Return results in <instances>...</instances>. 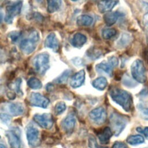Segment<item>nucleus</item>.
<instances>
[{
  "instance_id": "1",
  "label": "nucleus",
  "mask_w": 148,
  "mask_h": 148,
  "mask_svg": "<svg viewBox=\"0 0 148 148\" xmlns=\"http://www.w3.org/2000/svg\"><path fill=\"white\" fill-rule=\"evenodd\" d=\"M110 96L113 101L121 106L126 112L130 111L132 105V98L128 92L114 88L110 91Z\"/></svg>"
},
{
  "instance_id": "2",
  "label": "nucleus",
  "mask_w": 148,
  "mask_h": 148,
  "mask_svg": "<svg viewBox=\"0 0 148 148\" xmlns=\"http://www.w3.org/2000/svg\"><path fill=\"white\" fill-rule=\"evenodd\" d=\"M39 34L36 30H32L28 36L24 38L20 42L21 50L25 54H29L36 49L39 41Z\"/></svg>"
},
{
  "instance_id": "3",
  "label": "nucleus",
  "mask_w": 148,
  "mask_h": 148,
  "mask_svg": "<svg viewBox=\"0 0 148 148\" xmlns=\"http://www.w3.org/2000/svg\"><path fill=\"white\" fill-rule=\"evenodd\" d=\"M131 72L133 78L140 83H144L147 80L146 70L143 61L135 60L131 66Z\"/></svg>"
},
{
  "instance_id": "4",
  "label": "nucleus",
  "mask_w": 148,
  "mask_h": 148,
  "mask_svg": "<svg viewBox=\"0 0 148 148\" xmlns=\"http://www.w3.org/2000/svg\"><path fill=\"white\" fill-rule=\"evenodd\" d=\"M35 70L39 74L43 75L49 69V55L46 53H42L36 55L32 60Z\"/></svg>"
},
{
  "instance_id": "5",
  "label": "nucleus",
  "mask_w": 148,
  "mask_h": 148,
  "mask_svg": "<svg viewBox=\"0 0 148 148\" xmlns=\"http://www.w3.org/2000/svg\"><path fill=\"white\" fill-rule=\"evenodd\" d=\"M127 123V117L117 112H113L110 116V124L115 136L120 135L124 129Z\"/></svg>"
},
{
  "instance_id": "6",
  "label": "nucleus",
  "mask_w": 148,
  "mask_h": 148,
  "mask_svg": "<svg viewBox=\"0 0 148 148\" xmlns=\"http://www.w3.org/2000/svg\"><path fill=\"white\" fill-rule=\"evenodd\" d=\"M22 1H17L9 3L6 8L5 21L8 24H11L14 18L21 12L22 8Z\"/></svg>"
},
{
  "instance_id": "7",
  "label": "nucleus",
  "mask_w": 148,
  "mask_h": 148,
  "mask_svg": "<svg viewBox=\"0 0 148 148\" xmlns=\"http://www.w3.org/2000/svg\"><path fill=\"white\" fill-rule=\"evenodd\" d=\"M119 60L117 57L114 56L110 57L107 61H102L96 66L97 71L103 72L108 75L111 76L112 73V69L117 66Z\"/></svg>"
},
{
  "instance_id": "8",
  "label": "nucleus",
  "mask_w": 148,
  "mask_h": 148,
  "mask_svg": "<svg viewBox=\"0 0 148 148\" xmlns=\"http://www.w3.org/2000/svg\"><path fill=\"white\" fill-rule=\"evenodd\" d=\"M107 117V113L103 107H98L89 113L90 119L95 124L101 125L105 123Z\"/></svg>"
},
{
  "instance_id": "9",
  "label": "nucleus",
  "mask_w": 148,
  "mask_h": 148,
  "mask_svg": "<svg viewBox=\"0 0 148 148\" xmlns=\"http://www.w3.org/2000/svg\"><path fill=\"white\" fill-rule=\"evenodd\" d=\"M34 120L40 127L46 130L50 129L54 123L53 116L50 113L36 114L34 116Z\"/></svg>"
},
{
  "instance_id": "10",
  "label": "nucleus",
  "mask_w": 148,
  "mask_h": 148,
  "mask_svg": "<svg viewBox=\"0 0 148 148\" xmlns=\"http://www.w3.org/2000/svg\"><path fill=\"white\" fill-rule=\"evenodd\" d=\"M27 138L28 143L32 147L38 146L40 144L39 130L33 125H28L26 130Z\"/></svg>"
},
{
  "instance_id": "11",
  "label": "nucleus",
  "mask_w": 148,
  "mask_h": 148,
  "mask_svg": "<svg viewBox=\"0 0 148 148\" xmlns=\"http://www.w3.org/2000/svg\"><path fill=\"white\" fill-rule=\"evenodd\" d=\"M50 102L49 99L38 92H32L29 97V103L31 105L42 108H46Z\"/></svg>"
},
{
  "instance_id": "12",
  "label": "nucleus",
  "mask_w": 148,
  "mask_h": 148,
  "mask_svg": "<svg viewBox=\"0 0 148 148\" xmlns=\"http://www.w3.org/2000/svg\"><path fill=\"white\" fill-rule=\"evenodd\" d=\"M11 148H21L20 134L16 130H10L6 132Z\"/></svg>"
},
{
  "instance_id": "13",
  "label": "nucleus",
  "mask_w": 148,
  "mask_h": 148,
  "mask_svg": "<svg viewBox=\"0 0 148 148\" xmlns=\"http://www.w3.org/2000/svg\"><path fill=\"white\" fill-rule=\"evenodd\" d=\"M5 109L10 115L17 116L22 114L24 113V107L21 103L13 102L8 103L5 106Z\"/></svg>"
},
{
  "instance_id": "14",
  "label": "nucleus",
  "mask_w": 148,
  "mask_h": 148,
  "mask_svg": "<svg viewBox=\"0 0 148 148\" xmlns=\"http://www.w3.org/2000/svg\"><path fill=\"white\" fill-rule=\"evenodd\" d=\"M119 2V0H101L98 3V8L101 13L109 12Z\"/></svg>"
},
{
  "instance_id": "15",
  "label": "nucleus",
  "mask_w": 148,
  "mask_h": 148,
  "mask_svg": "<svg viewBox=\"0 0 148 148\" xmlns=\"http://www.w3.org/2000/svg\"><path fill=\"white\" fill-rule=\"evenodd\" d=\"M84 80L85 72L84 70H80L72 77L70 82V85L74 88H77L83 84Z\"/></svg>"
},
{
  "instance_id": "16",
  "label": "nucleus",
  "mask_w": 148,
  "mask_h": 148,
  "mask_svg": "<svg viewBox=\"0 0 148 148\" xmlns=\"http://www.w3.org/2000/svg\"><path fill=\"white\" fill-rule=\"evenodd\" d=\"M45 46L54 51H58L59 49V42L54 33L51 32L47 36L45 40Z\"/></svg>"
},
{
  "instance_id": "17",
  "label": "nucleus",
  "mask_w": 148,
  "mask_h": 148,
  "mask_svg": "<svg viewBox=\"0 0 148 148\" xmlns=\"http://www.w3.org/2000/svg\"><path fill=\"white\" fill-rule=\"evenodd\" d=\"M76 124V118L74 114H69L62 121V128L67 132H71Z\"/></svg>"
},
{
  "instance_id": "18",
  "label": "nucleus",
  "mask_w": 148,
  "mask_h": 148,
  "mask_svg": "<svg viewBox=\"0 0 148 148\" xmlns=\"http://www.w3.org/2000/svg\"><path fill=\"white\" fill-rule=\"evenodd\" d=\"M112 131L108 127H106L102 129L97 134L98 138L100 142L102 144H107L109 142V139L112 137Z\"/></svg>"
},
{
  "instance_id": "19",
  "label": "nucleus",
  "mask_w": 148,
  "mask_h": 148,
  "mask_svg": "<svg viewBox=\"0 0 148 148\" xmlns=\"http://www.w3.org/2000/svg\"><path fill=\"white\" fill-rule=\"evenodd\" d=\"M86 41L87 38L84 35L81 33H76L73 36L72 45L75 47L80 48L86 43Z\"/></svg>"
},
{
  "instance_id": "20",
  "label": "nucleus",
  "mask_w": 148,
  "mask_h": 148,
  "mask_svg": "<svg viewBox=\"0 0 148 148\" xmlns=\"http://www.w3.org/2000/svg\"><path fill=\"white\" fill-rule=\"evenodd\" d=\"M119 13L116 12H108L104 14L103 20L108 26H111L116 23L119 17Z\"/></svg>"
},
{
  "instance_id": "21",
  "label": "nucleus",
  "mask_w": 148,
  "mask_h": 148,
  "mask_svg": "<svg viewBox=\"0 0 148 148\" xmlns=\"http://www.w3.org/2000/svg\"><path fill=\"white\" fill-rule=\"evenodd\" d=\"M47 11L50 13H54L58 11L62 5V0H47Z\"/></svg>"
},
{
  "instance_id": "22",
  "label": "nucleus",
  "mask_w": 148,
  "mask_h": 148,
  "mask_svg": "<svg viewBox=\"0 0 148 148\" xmlns=\"http://www.w3.org/2000/svg\"><path fill=\"white\" fill-rule=\"evenodd\" d=\"M92 84L94 88L98 90H103L108 85V81L105 77H99L94 80Z\"/></svg>"
},
{
  "instance_id": "23",
  "label": "nucleus",
  "mask_w": 148,
  "mask_h": 148,
  "mask_svg": "<svg viewBox=\"0 0 148 148\" xmlns=\"http://www.w3.org/2000/svg\"><path fill=\"white\" fill-rule=\"evenodd\" d=\"M93 22V18L90 16L83 14L79 16L77 18L76 23L79 26H89Z\"/></svg>"
},
{
  "instance_id": "24",
  "label": "nucleus",
  "mask_w": 148,
  "mask_h": 148,
  "mask_svg": "<svg viewBox=\"0 0 148 148\" xmlns=\"http://www.w3.org/2000/svg\"><path fill=\"white\" fill-rule=\"evenodd\" d=\"M144 138L140 135H130L127 138V142L131 145H137L143 143Z\"/></svg>"
},
{
  "instance_id": "25",
  "label": "nucleus",
  "mask_w": 148,
  "mask_h": 148,
  "mask_svg": "<svg viewBox=\"0 0 148 148\" xmlns=\"http://www.w3.org/2000/svg\"><path fill=\"white\" fill-rule=\"evenodd\" d=\"M27 85L32 89H39L42 87V82L36 77H31L27 82Z\"/></svg>"
},
{
  "instance_id": "26",
  "label": "nucleus",
  "mask_w": 148,
  "mask_h": 148,
  "mask_svg": "<svg viewBox=\"0 0 148 148\" xmlns=\"http://www.w3.org/2000/svg\"><path fill=\"white\" fill-rule=\"evenodd\" d=\"M131 36L129 34H123L122 36L120 38V39L117 41V46L120 47L121 48L125 47V46L128 45V44L130 42Z\"/></svg>"
},
{
  "instance_id": "27",
  "label": "nucleus",
  "mask_w": 148,
  "mask_h": 148,
  "mask_svg": "<svg viewBox=\"0 0 148 148\" xmlns=\"http://www.w3.org/2000/svg\"><path fill=\"white\" fill-rule=\"evenodd\" d=\"M71 73V70L69 69L65 70L58 78H57L54 80V82H56L57 83H58V84L65 83L68 80V79Z\"/></svg>"
},
{
  "instance_id": "28",
  "label": "nucleus",
  "mask_w": 148,
  "mask_h": 148,
  "mask_svg": "<svg viewBox=\"0 0 148 148\" xmlns=\"http://www.w3.org/2000/svg\"><path fill=\"white\" fill-rule=\"evenodd\" d=\"M117 34V31L114 28H106L103 29L102 32V37L105 39H109L114 36Z\"/></svg>"
},
{
  "instance_id": "29",
  "label": "nucleus",
  "mask_w": 148,
  "mask_h": 148,
  "mask_svg": "<svg viewBox=\"0 0 148 148\" xmlns=\"http://www.w3.org/2000/svg\"><path fill=\"white\" fill-rule=\"evenodd\" d=\"M101 51L95 49V48H92V49H90V50H88L87 53V55L88 57H90V58L91 59H96L98 57H99L101 55Z\"/></svg>"
},
{
  "instance_id": "30",
  "label": "nucleus",
  "mask_w": 148,
  "mask_h": 148,
  "mask_svg": "<svg viewBox=\"0 0 148 148\" xmlns=\"http://www.w3.org/2000/svg\"><path fill=\"white\" fill-rule=\"evenodd\" d=\"M66 109V105L64 102H57L54 108L55 113L56 114H60L64 112Z\"/></svg>"
},
{
  "instance_id": "31",
  "label": "nucleus",
  "mask_w": 148,
  "mask_h": 148,
  "mask_svg": "<svg viewBox=\"0 0 148 148\" xmlns=\"http://www.w3.org/2000/svg\"><path fill=\"white\" fill-rule=\"evenodd\" d=\"M9 38L11 40V41L13 43H16L17 42L18 40H19L20 37L21 36V34L20 32H17V31H13L11 32L8 35Z\"/></svg>"
},
{
  "instance_id": "32",
  "label": "nucleus",
  "mask_w": 148,
  "mask_h": 148,
  "mask_svg": "<svg viewBox=\"0 0 148 148\" xmlns=\"http://www.w3.org/2000/svg\"><path fill=\"white\" fill-rule=\"evenodd\" d=\"M0 119L3 123L8 124L10 123L12 117L10 114H9L6 113H0Z\"/></svg>"
},
{
  "instance_id": "33",
  "label": "nucleus",
  "mask_w": 148,
  "mask_h": 148,
  "mask_svg": "<svg viewBox=\"0 0 148 148\" xmlns=\"http://www.w3.org/2000/svg\"><path fill=\"white\" fill-rule=\"evenodd\" d=\"M21 83V80L20 78H18L13 84V87L14 88L13 90H14L17 93H21V91L20 89V85Z\"/></svg>"
},
{
  "instance_id": "34",
  "label": "nucleus",
  "mask_w": 148,
  "mask_h": 148,
  "mask_svg": "<svg viewBox=\"0 0 148 148\" xmlns=\"http://www.w3.org/2000/svg\"><path fill=\"white\" fill-rule=\"evenodd\" d=\"M136 131L141 134H143L146 137L148 138V127H145V128H141V127H137Z\"/></svg>"
},
{
  "instance_id": "35",
  "label": "nucleus",
  "mask_w": 148,
  "mask_h": 148,
  "mask_svg": "<svg viewBox=\"0 0 148 148\" xmlns=\"http://www.w3.org/2000/svg\"><path fill=\"white\" fill-rule=\"evenodd\" d=\"M112 148H129L128 146L123 142H117L114 143Z\"/></svg>"
},
{
  "instance_id": "36",
  "label": "nucleus",
  "mask_w": 148,
  "mask_h": 148,
  "mask_svg": "<svg viewBox=\"0 0 148 148\" xmlns=\"http://www.w3.org/2000/svg\"><path fill=\"white\" fill-rule=\"evenodd\" d=\"M73 64H75V65L77 66H83L84 65V61L83 60L79 57H76L73 60H72Z\"/></svg>"
},
{
  "instance_id": "37",
  "label": "nucleus",
  "mask_w": 148,
  "mask_h": 148,
  "mask_svg": "<svg viewBox=\"0 0 148 148\" xmlns=\"http://www.w3.org/2000/svg\"><path fill=\"white\" fill-rule=\"evenodd\" d=\"M89 146L90 148H98L96 140L93 137L90 138L89 139Z\"/></svg>"
},
{
  "instance_id": "38",
  "label": "nucleus",
  "mask_w": 148,
  "mask_h": 148,
  "mask_svg": "<svg viewBox=\"0 0 148 148\" xmlns=\"http://www.w3.org/2000/svg\"><path fill=\"white\" fill-rule=\"evenodd\" d=\"M8 97L9 98H10V99H13L15 98V97H16V94L14 92H8V94H7Z\"/></svg>"
},
{
  "instance_id": "39",
  "label": "nucleus",
  "mask_w": 148,
  "mask_h": 148,
  "mask_svg": "<svg viewBox=\"0 0 148 148\" xmlns=\"http://www.w3.org/2000/svg\"><path fill=\"white\" fill-rule=\"evenodd\" d=\"M143 21H144L145 24L148 27V13H147V14L145 16L144 18H143Z\"/></svg>"
},
{
  "instance_id": "40",
  "label": "nucleus",
  "mask_w": 148,
  "mask_h": 148,
  "mask_svg": "<svg viewBox=\"0 0 148 148\" xmlns=\"http://www.w3.org/2000/svg\"><path fill=\"white\" fill-rule=\"evenodd\" d=\"M2 18H3V14H2V12L0 11V23H1Z\"/></svg>"
},
{
  "instance_id": "41",
  "label": "nucleus",
  "mask_w": 148,
  "mask_h": 148,
  "mask_svg": "<svg viewBox=\"0 0 148 148\" xmlns=\"http://www.w3.org/2000/svg\"><path fill=\"white\" fill-rule=\"evenodd\" d=\"M0 148H7L5 145L0 143Z\"/></svg>"
},
{
  "instance_id": "42",
  "label": "nucleus",
  "mask_w": 148,
  "mask_h": 148,
  "mask_svg": "<svg viewBox=\"0 0 148 148\" xmlns=\"http://www.w3.org/2000/svg\"><path fill=\"white\" fill-rule=\"evenodd\" d=\"M98 148H108V147H98Z\"/></svg>"
},
{
  "instance_id": "43",
  "label": "nucleus",
  "mask_w": 148,
  "mask_h": 148,
  "mask_svg": "<svg viewBox=\"0 0 148 148\" xmlns=\"http://www.w3.org/2000/svg\"><path fill=\"white\" fill-rule=\"evenodd\" d=\"M71 1H77V0H71Z\"/></svg>"
},
{
  "instance_id": "44",
  "label": "nucleus",
  "mask_w": 148,
  "mask_h": 148,
  "mask_svg": "<svg viewBox=\"0 0 148 148\" xmlns=\"http://www.w3.org/2000/svg\"><path fill=\"white\" fill-rule=\"evenodd\" d=\"M36 1H42V0H36Z\"/></svg>"
},
{
  "instance_id": "45",
  "label": "nucleus",
  "mask_w": 148,
  "mask_h": 148,
  "mask_svg": "<svg viewBox=\"0 0 148 148\" xmlns=\"http://www.w3.org/2000/svg\"><path fill=\"white\" fill-rule=\"evenodd\" d=\"M0 138H1V136H0Z\"/></svg>"
}]
</instances>
